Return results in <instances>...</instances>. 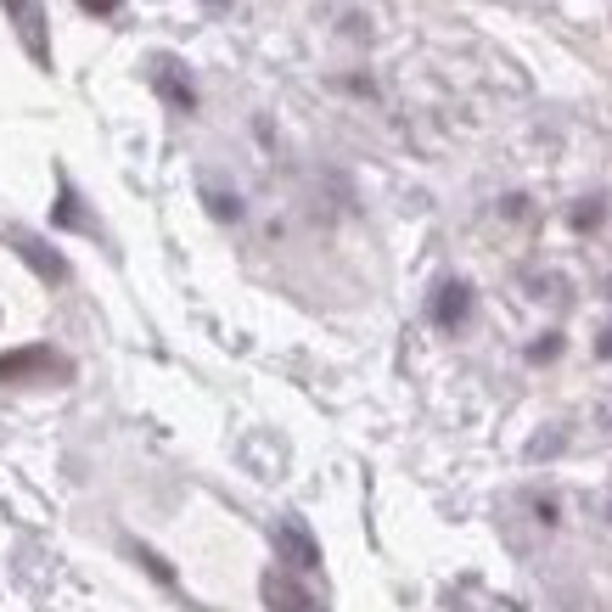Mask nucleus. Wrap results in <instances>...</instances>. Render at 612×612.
<instances>
[{
  "instance_id": "obj_7",
  "label": "nucleus",
  "mask_w": 612,
  "mask_h": 612,
  "mask_svg": "<svg viewBox=\"0 0 612 612\" xmlns=\"http://www.w3.org/2000/svg\"><path fill=\"white\" fill-rule=\"evenodd\" d=\"M52 371H63V360L52 349H18V354L0 360V383H18V376H52Z\"/></svg>"
},
{
  "instance_id": "obj_9",
  "label": "nucleus",
  "mask_w": 612,
  "mask_h": 612,
  "mask_svg": "<svg viewBox=\"0 0 612 612\" xmlns=\"http://www.w3.org/2000/svg\"><path fill=\"white\" fill-rule=\"evenodd\" d=\"M601 214H607V203H601V197H585V203L574 208V230H590Z\"/></svg>"
},
{
  "instance_id": "obj_12",
  "label": "nucleus",
  "mask_w": 612,
  "mask_h": 612,
  "mask_svg": "<svg viewBox=\"0 0 612 612\" xmlns=\"http://www.w3.org/2000/svg\"><path fill=\"white\" fill-rule=\"evenodd\" d=\"M84 12H97V18H107V12H118V0H79Z\"/></svg>"
},
{
  "instance_id": "obj_8",
  "label": "nucleus",
  "mask_w": 612,
  "mask_h": 612,
  "mask_svg": "<svg viewBox=\"0 0 612 612\" xmlns=\"http://www.w3.org/2000/svg\"><path fill=\"white\" fill-rule=\"evenodd\" d=\"M203 197H208V214H214V219H237V214H242V203H237V197H225V192H214V185H208Z\"/></svg>"
},
{
  "instance_id": "obj_13",
  "label": "nucleus",
  "mask_w": 612,
  "mask_h": 612,
  "mask_svg": "<svg viewBox=\"0 0 612 612\" xmlns=\"http://www.w3.org/2000/svg\"><path fill=\"white\" fill-rule=\"evenodd\" d=\"M596 354H601V360H612V332H601V338H596Z\"/></svg>"
},
{
  "instance_id": "obj_3",
  "label": "nucleus",
  "mask_w": 612,
  "mask_h": 612,
  "mask_svg": "<svg viewBox=\"0 0 612 612\" xmlns=\"http://www.w3.org/2000/svg\"><path fill=\"white\" fill-rule=\"evenodd\" d=\"M152 84H158V97L174 113H192L197 107V90H192V79H185V68L174 57H152Z\"/></svg>"
},
{
  "instance_id": "obj_1",
  "label": "nucleus",
  "mask_w": 612,
  "mask_h": 612,
  "mask_svg": "<svg viewBox=\"0 0 612 612\" xmlns=\"http://www.w3.org/2000/svg\"><path fill=\"white\" fill-rule=\"evenodd\" d=\"M275 551L287 556L298 574H315V568H320V545H315V534L304 529V517H281V523H275Z\"/></svg>"
},
{
  "instance_id": "obj_11",
  "label": "nucleus",
  "mask_w": 612,
  "mask_h": 612,
  "mask_svg": "<svg viewBox=\"0 0 612 612\" xmlns=\"http://www.w3.org/2000/svg\"><path fill=\"white\" fill-rule=\"evenodd\" d=\"M556 349H562V338H540V343H534V349H529V354H534V360H551V354H556Z\"/></svg>"
},
{
  "instance_id": "obj_4",
  "label": "nucleus",
  "mask_w": 612,
  "mask_h": 612,
  "mask_svg": "<svg viewBox=\"0 0 612 612\" xmlns=\"http://www.w3.org/2000/svg\"><path fill=\"white\" fill-rule=\"evenodd\" d=\"M466 315H473V287H466V281H439V293H433V320L444 326V332H455Z\"/></svg>"
},
{
  "instance_id": "obj_14",
  "label": "nucleus",
  "mask_w": 612,
  "mask_h": 612,
  "mask_svg": "<svg viewBox=\"0 0 612 612\" xmlns=\"http://www.w3.org/2000/svg\"><path fill=\"white\" fill-rule=\"evenodd\" d=\"M601 421H607V433H612V399H607V405H601Z\"/></svg>"
},
{
  "instance_id": "obj_10",
  "label": "nucleus",
  "mask_w": 612,
  "mask_h": 612,
  "mask_svg": "<svg viewBox=\"0 0 612 612\" xmlns=\"http://www.w3.org/2000/svg\"><path fill=\"white\" fill-rule=\"evenodd\" d=\"M57 219H63V225H84V214H79V203H73L68 185H63V208H57Z\"/></svg>"
},
{
  "instance_id": "obj_6",
  "label": "nucleus",
  "mask_w": 612,
  "mask_h": 612,
  "mask_svg": "<svg viewBox=\"0 0 612 612\" xmlns=\"http://www.w3.org/2000/svg\"><path fill=\"white\" fill-rule=\"evenodd\" d=\"M7 242L39 270V281H63L68 275V264H63V253H52V248H45L39 237H29V230H7Z\"/></svg>"
},
{
  "instance_id": "obj_2",
  "label": "nucleus",
  "mask_w": 612,
  "mask_h": 612,
  "mask_svg": "<svg viewBox=\"0 0 612 612\" xmlns=\"http://www.w3.org/2000/svg\"><path fill=\"white\" fill-rule=\"evenodd\" d=\"M259 590H264V607H270V612H320V601H315L293 574H281V568H270Z\"/></svg>"
},
{
  "instance_id": "obj_5",
  "label": "nucleus",
  "mask_w": 612,
  "mask_h": 612,
  "mask_svg": "<svg viewBox=\"0 0 612 612\" xmlns=\"http://www.w3.org/2000/svg\"><path fill=\"white\" fill-rule=\"evenodd\" d=\"M7 12H12L23 45H29V57L45 68V63H52V45H45V29H39V7H34V0H7Z\"/></svg>"
}]
</instances>
